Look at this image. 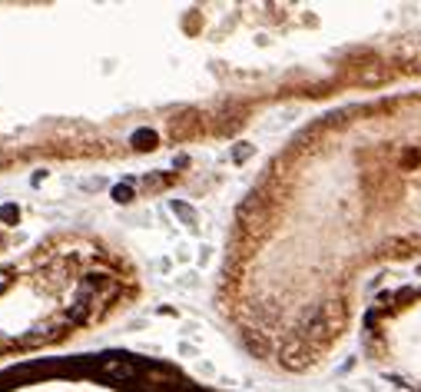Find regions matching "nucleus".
I'll use <instances>...</instances> for the list:
<instances>
[]
</instances>
